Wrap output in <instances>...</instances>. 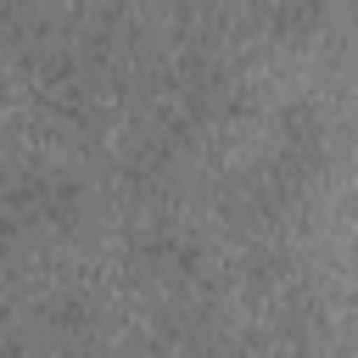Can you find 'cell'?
Instances as JSON below:
<instances>
[{
    "label": "cell",
    "mask_w": 358,
    "mask_h": 358,
    "mask_svg": "<svg viewBox=\"0 0 358 358\" xmlns=\"http://www.w3.org/2000/svg\"><path fill=\"white\" fill-rule=\"evenodd\" d=\"M246 285L252 291H274V285H285V274H291V252L280 246V241H252V252H246Z\"/></svg>",
    "instance_id": "cell-6"
},
{
    "label": "cell",
    "mask_w": 358,
    "mask_h": 358,
    "mask_svg": "<svg viewBox=\"0 0 358 358\" xmlns=\"http://www.w3.org/2000/svg\"><path fill=\"white\" fill-rule=\"evenodd\" d=\"M6 207H11L17 229H67L84 213V185L67 168H34L11 185Z\"/></svg>",
    "instance_id": "cell-2"
},
{
    "label": "cell",
    "mask_w": 358,
    "mask_h": 358,
    "mask_svg": "<svg viewBox=\"0 0 358 358\" xmlns=\"http://www.w3.org/2000/svg\"><path fill=\"white\" fill-rule=\"evenodd\" d=\"M123 257H129V268H134L140 280H162V285H185V280L196 274V263H201L196 241H190L179 224H162V218H157V224H134Z\"/></svg>",
    "instance_id": "cell-3"
},
{
    "label": "cell",
    "mask_w": 358,
    "mask_h": 358,
    "mask_svg": "<svg viewBox=\"0 0 358 358\" xmlns=\"http://www.w3.org/2000/svg\"><path fill=\"white\" fill-rule=\"evenodd\" d=\"M45 324H50V336L56 341H90L95 336V302L90 296H56L50 308H45Z\"/></svg>",
    "instance_id": "cell-5"
},
{
    "label": "cell",
    "mask_w": 358,
    "mask_h": 358,
    "mask_svg": "<svg viewBox=\"0 0 358 358\" xmlns=\"http://www.w3.org/2000/svg\"><path fill=\"white\" fill-rule=\"evenodd\" d=\"M324 157H330V123H324V112H319L313 101H285V106L274 112V140H268L263 162H268L285 185H296V190L308 196L313 179L324 173Z\"/></svg>",
    "instance_id": "cell-1"
},
{
    "label": "cell",
    "mask_w": 358,
    "mask_h": 358,
    "mask_svg": "<svg viewBox=\"0 0 358 358\" xmlns=\"http://www.w3.org/2000/svg\"><path fill=\"white\" fill-rule=\"evenodd\" d=\"M263 358H274V352H263Z\"/></svg>",
    "instance_id": "cell-7"
},
{
    "label": "cell",
    "mask_w": 358,
    "mask_h": 358,
    "mask_svg": "<svg viewBox=\"0 0 358 358\" xmlns=\"http://www.w3.org/2000/svg\"><path fill=\"white\" fill-rule=\"evenodd\" d=\"M324 11H330V0H257V22L274 39H308L324 22Z\"/></svg>",
    "instance_id": "cell-4"
}]
</instances>
